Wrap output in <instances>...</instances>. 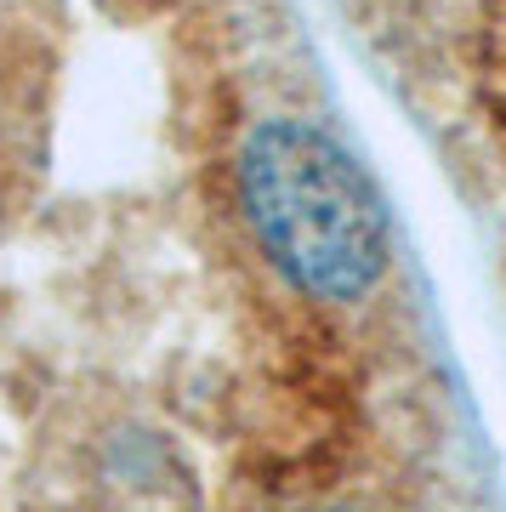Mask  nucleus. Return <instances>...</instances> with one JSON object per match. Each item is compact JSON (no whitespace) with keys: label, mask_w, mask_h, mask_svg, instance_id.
Segmentation results:
<instances>
[{"label":"nucleus","mask_w":506,"mask_h":512,"mask_svg":"<svg viewBox=\"0 0 506 512\" xmlns=\"http://www.w3.org/2000/svg\"><path fill=\"white\" fill-rule=\"evenodd\" d=\"M239 200L273 268L308 296L353 302L387 268V217L325 131L262 120L239 148Z\"/></svg>","instance_id":"1"}]
</instances>
